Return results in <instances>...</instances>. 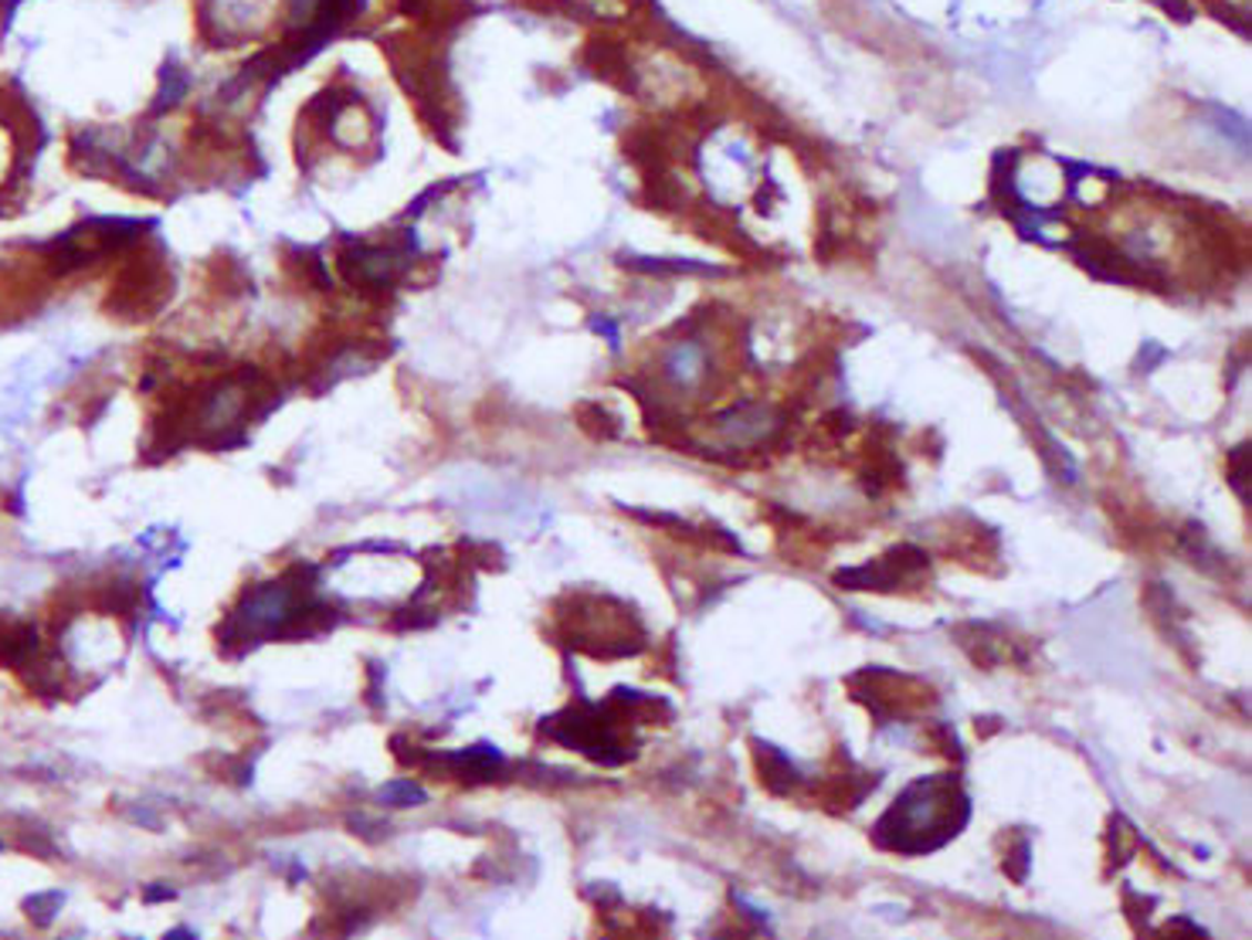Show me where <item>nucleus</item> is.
Returning a JSON list of instances; mask_svg holds the SVG:
<instances>
[{
    "label": "nucleus",
    "mask_w": 1252,
    "mask_h": 940,
    "mask_svg": "<svg viewBox=\"0 0 1252 940\" xmlns=\"http://www.w3.org/2000/svg\"><path fill=\"white\" fill-rule=\"evenodd\" d=\"M387 805H421L425 802V787L411 784V781H397V784H387V791L380 795Z\"/></svg>",
    "instance_id": "6"
},
{
    "label": "nucleus",
    "mask_w": 1252,
    "mask_h": 940,
    "mask_svg": "<svg viewBox=\"0 0 1252 940\" xmlns=\"http://www.w3.org/2000/svg\"><path fill=\"white\" fill-rule=\"evenodd\" d=\"M340 269L361 289H387L408 269V255L400 249H380V244H346Z\"/></svg>",
    "instance_id": "2"
},
{
    "label": "nucleus",
    "mask_w": 1252,
    "mask_h": 940,
    "mask_svg": "<svg viewBox=\"0 0 1252 940\" xmlns=\"http://www.w3.org/2000/svg\"><path fill=\"white\" fill-rule=\"evenodd\" d=\"M971 802L958 777L933 774L910 784L876 825L879 846L896 853H930L950 843L968 822Z\"/></svg>",
    "instance_id": "1"
},
{
    "label": "nucleus",
    "mask_w": 1252,
    "mask_h": 940,
    "mask_svg": "<svg viewBox=\"0 0 1252 940\" xmlns=\"http://www.w3.org/2000/svg\"><path fill=\"white\" fill-rule=\"evenodd\" d=\"M149 900H170V889H149Z\"/></svg>",
    "instance_id": "8"
},
{
    "label": "nucleus",
    "mask_w": 1252,
    "mask_h": 940,
    "mask_svg": "<svg viewBox=\"0 0 1252 940\" xmlns=\"http://www.w3.org/2000/svg\"><path fill=\"white\" fill-rule=\"evenodd\" d=\"M34 652H38V631L34 628H18L0 641V662L14 666V669L28 666L34 659Z\"/></svg>",
    "instance_id": "5"
},
{
    "label": "nucleus",
    "mask_w": 1252,
    "mask_h": 940,
    "mask_svg": "<svg viewBox=\"0 0 1252 940\" xmlns=\"http://www.w3.org/2000/svg\"><path fill=\"white\" fill-rule=\"evenodd\" d=\"M445 761H448V767H452L459 777H466L472 784L476 781H495L499 771H503V754H499L495 748H489V744L469 748L462 754H448Z\"/></svg>",
    "instance_id": "3"
},
{
    "label": "nucleus",
    "mask_w": 1252,
    "mask_h": 940,
    "mask_svg": "<svg viewBox=\"0 0 1252 940\" xmlns=\"http://www.w3.org/2000/svg\"><path fill=\"white\" fill-rule=\"evenodd\" d=\"M59 907H62V894H41V897H34V900L24 904V910H28L38 923H48V920H52Z\"/></svg>",
    "instance_id": "7"
},
{
    "label": "nucleus",
    "mask_w": 1252,
    "mask_h": 940,
    "mask_svg": "<svg viewBox=\"0 0 1252 940\" xmlns=\"http://www.w3.org/2000/svg\"><path fill=\"white\" fill-rule=\"evenodd\" d=\"M703 367H707V354H703V346H696V343H679L676 351L666 357V374L676 384H692L699 374H703Z\"/></svg>",
    "instance_id": "4"
}]
</instances>
